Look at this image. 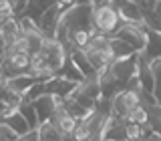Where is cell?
<instances>
[{"instance_id":"cell-15","label":"cell","mask_w":161,"mask_h":141,"mask_svg":"<svg viewBox=\"0 0 161 141\" xmlns=\"http://www.w3.org/2000/svg\"><path fill=\"white\" fill-rule=\"evenodd\" d=\"M151 69H153V77H155V91H153V95H155V99L161 103V57L151 60Z\"/></svg>"},{"instance_id":"cell-8","label":"cell","mask_w":161,"mask_h":141,"mask_svg":"<svg viewBox=\"0 0 161 141\" xmlns=\"http://www.w3.org/2000/svg\"><path fill=\"white\" fill-rule=\"evenodd\" d=\"M123 22H145V12L137 0H117Z\"/></svg>"},{"instance_id":"cell-16","label":"cell","mask_w":161,"mask_h":141,"mask_svg":"<svg viewBox=\"0 0 161 141\" xmlns=\"http://www.w3.org/2000/svg\"><path fill=\"white\" fill-rule=\"evenodd\" d=\"M0 139L2 141H8V139H20V135L12 129V125H8L4 119H0Z\"/></svg>"},{"instance_id":"cell-6","label":"cell","mask_w":161,"mask_h":141,"mask_svg":"<svg viewBox=\"0 0 161 141\" xmlns=\"http://www.w3.org/2000/svg\"><path fill=\"white\" fill-rule=\"evenodd\" d=\"M53 121L57 123L58 131L63 133V139H75V137H73V133H75V129H77V125H79V119L69 111L67 103H63L57 111H54Z\"/></svg>"},{"instance_id":"cell-17","label":"cell","mask_w":161,"mask_h":141,"mask_svg":"<svg viewBox=\"0 0 161 141\" xmlns=\"http://www.w3.org/2000/svg\"><path fill=\"white\" fill-rule=\"evenodd\" d=\"M73 137H75V139H91V131H89V125L85 123V121H79V125H77V129H75Z\"/></svg>"},{"instance_id":"cell-1","label":"cell","mask_w":161,"mask_h":141,"mask_svg":"<svg viewBox=\"0 0 161 141\" xmlns=\"http://www.w3.org/2000/svg\"><path fill=\"white\" fill-rule=\"evenodd\" d=\"M95 4L97 2H91V0L75 2L70 8H67L63 12V22L70 28V32H75V30H91V32H97L95 20H93Z\"/></svg>"},{"instance_id":"cell-3","label":"cell","mask_w":161,"mask_h":141,"mask_svg":"<svg viewBox=\"0 0 161 141\" xmlns=\"http://www.w3.org/2000/svg\"><path fill=\"white\" fill-rule=\"evenodd\" d=\"M40 53H42V59H44V63H47V67H50L54 73H58V70L64 67V63L69 60V57H70L67 47H64L57 37H47L44 38Z\"/></svg>"},{"instance_id":"cell-11","label":"cell","mask_w":161,"mask_h":141,"mask_svg":"<svg viewBox=\"0 0 161 141\" xmlns=\"http://www.w3.org/2000/svg\"><path fill=\"white\" fill-rule=\"evenodd\" d=\"M4 121H6L8 125H12V129L16 131L20 137H22L28 129H32V127H30V123H28V119L22 115V111H12V113H8L6 117H4Z\"/></svg>"},{"instance_id":"cell-20","label":"cell","mask_w":161,"mask_h":141,"mask_svg":"<svg viewBox=\"0 0 161 141\" xmlns=\"http://www.w3.org/2000/svg\"><path fill=\"white\" fill-rule=\"evenodd\" d=\"M4 50H6V40H4V37H0V57L4 54Z\"/></svg>"},{"instance_id":"cell-7","label":"cell","mask_w":161,"mask_h":141,"mask_svg":"<svg viewBox=\"0 0 161 141\" xmlns=\"http://www.w3.org/2000/svg\"><path fill=\"white\" fill-rule=\"evenodd\" d=\"M60 16H63V8L54 2L53 6H50L42 16H40V20H38L40 30H42L47 37H54V34H57V26H58V22H60Z\"/></svg>"},{"instance_id":"cell-9","label":"cell","mask_w":161,"mask_h":141,"mask_svg":"<svg viewBox=\"0 0 161 141\" xmlns=\"http://www.w3.org/2000/svg\"><path fill=\"white\" fill-rule=\"evenodd\" d=\"M36 83H38V79L34 77L32 73H20V75H14V77H8V89L14 91V93H18V95H22V97L28 93V89Z\"/></svg>"},{"instance_id":"cell-12","label":"cell","mask_w":161,"mask_h":141,"mask_svg":"<svg viewBox=\"0 0 161 141\" xmlns=\"http://www.w3.org/2000/svg\"><path fill=\"white\" fill-rule=\"evenodd\" d=\"M111 44H113V53H115V59H119V57H131V54L139 53V50L135 48V47H133L131 42H127V40H123L121 37H117V34H115V37L111 38Z\"/></svg>"},{"instance_id":"cell-4","label":"cell","mask_w":161,"mask_h":141,"mask_svg":"<svg viewBox=\"0 0 161 141\" xmlns=\"http://www.w3.org/2000/svg\"><path fill=\"white\" fill-rule=\"evenodd\" d=\"M117 37L131 42L141 53L145 48V44H147V38H149V26L145 22H123L117 30Z\"/></svg>"},{"instance_id":"cell-21","label":"cell","mask_w":161,"mask_h":141,"mask_svg":"<svg viewBox=\"0 0 161 141\" xmlns=\"http://www.w3.org/2000/svg\"><path fill=\"white\" fill-rule=\"evenodd\" d=\"M4 63H6V60H4V57H0V75L4 73Z\"/></svg>"},{"instance_id":"cell-18","label":"cell","mask_w":161,"mask_h":141,"mask_svg":"<svg viewBox=\"0 0 161 141\" xmlns=\"http://www.w3.org/2000/svg\"><path fill=\"white\" fill-rule=\"evenodd\" d=\"M8 77H6V75H0V103H2V101L4 99H6V95H8Z\"/></svg>"},{"instance_id":"cell-13","label":"cell","mask_w":161,"mask_h":141,"mask_svg":"<svg viewBox=\"0 0 161 141\" xmlns=\"http://www.w3.org/2000/svg\"><path fill=\"white\" fill-rule=\"evenodd\" d=\"M38 131H40V139H63V133L58 131V127H57V123L53 121V117L40 121Z\"/></svg>"},{"instance_id":"cell-5","label":"cell","mask_w":161,"mask_h":141,"mask_svg":"<svg viewBox=\"0 0 161 141\" xmlns=\"http://www.w3.org/2000/svg\"><path fill=\"white\" fill-rule=\"evenodd\" d=\"M141 101H143V97H141V93H137V91L125 87L121 89L117 95L113 97V113H117L119 117H129V113L133 111L137 105H141Z\"/></svg>"},{"instance_id":"cell-2","label":"cell","mask_w":161,"mask_h":141,"mask_svg":"<svg viewBox=\"0 0 161 141\" xmlns=\"http://www.w3.org/2000/svg\"><path fill=\"white\" fill-rule=\"evenodd\" d=\"M93 20H95V28L99 32H105L109 37H115L117 34L119 26L123 24V18H121V12L115 4L103 2V4H95V12H93Z\"/></svg>"},{"instance_id":"cell-14","label":"cell","mask_w":161,"mask_h":141,"mask_svg":"<svg viewBox=\"0 0 161 141\" xmlns=\"http://www.w3.org/2000/svg\"><path fill=\"white\" fill-rule=\"evenodd\" d=\"M127 121H133V123H139V125L149 123V109H147V105H137V107L129 113Z\"/></svg>"},{"instance_id":"cell-19","label":"cell","mask_w":161,"mask_h":141,"mask_svg":"<svg viewBox=\"0 0 161 141\" xmlns=\"http://www.w3.org/2000/svg\"><path fill=\"white\" fill-rule=\"evenodd\" d=\"M153 14L161 20V0H157V4H155V8H153Z\"/></svg>"},{"instance_id":"cell-10","label":"cell","mask_w":161,"mask_h":141,"mask_svg":"<svg viewBox=\"0 0 161 141\" xmlns=\"http://www.w3.org/2000/svg\"><path fill=\"white\" fill-rule=\"evenodd\" d=\"M141 57L147 59L149 63H151L153 59L161 57V30L149 28V38H147V44H145V48L141 50Z\"/></svg>"}]
</instances>
